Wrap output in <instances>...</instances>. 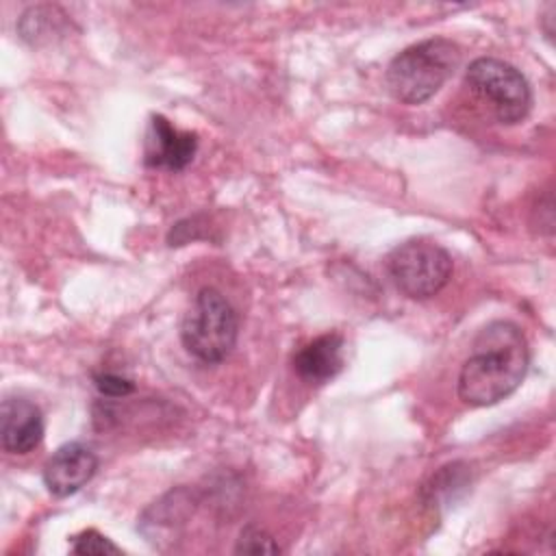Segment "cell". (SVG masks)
<instances>
[{"label":"cell","mask_w":556,"mask_h":556,"mask_svg":"<svg viewBox=\"0 0 556 556\" xmlns=\"http://www.w3.org/2000/svg\"><path fill=\"white\" fill-rule=\"evenodd\" d=\"M198 152V135L178 130L163 115H152L146 135V165L154 169L180 172Z\"/></svg>","instance_id":"7"},{"label":"cell","mask_w":556,"mask_h":556,"mask_svg":"<svg viewBox=\"0 0 556 556\" xmlns=\"http://www.w3.org/2000/svg\"><path fill=\"white\" fill-rule=\"evenodd\" d=\"M278 552L280 547L271 539V534H267L256 526H245L239 532V539L235 543V554H278Z\"/></svg>","instance_id":"11"},{"label":"cell","mask_w":556,"mask_h":556,"mask_svg":"<svg viewBox=\"0 0 556 556\" xmlns=\"http://www.w3.org/2000/svg\"><path fill=\"white\" fill-rule=\"evenodd\" d=\"M239 319L226 295L213 287L195 293L180 324L185 350L204 365L222 363L235 348Z\"/></svg>","instance_id":"3"},{"label":"cell","mask_w":556,"mask_h":556,"mask_svg":"<svg viewBox=\"0 0 556 556\" xmlns=\"http://www.w3.org/2000/svg\"><path fill=\"white\" fill-rule=\"evenodd\" d=\"M43 413L26 397H4L0 406V445L9 454H28L43 439Z\"/></svg>","instance_id":"8"},{"label":"cell","mask_w":556,"mask_h":556,"mask_svg":"<svg viewBox=\"0 0 556 556\" xmlns=\"http://www.w3.org/2000/svg\"><path fill=\"white\" fill-rule=\"evenodd\" d=\"M98 471L96 452L80 443L70 441L61 445L43 465V484L54 497H70L80 491Z\"/></svg>","instance_id":"6"},{"label":"cell","mask_w":556,"mask_h":556,"mask_svg":"<svg viewBox=\"0 0 556 556\" xmlns=\"http://www.w3.org/2000/svg\"><path fill=\"white\" fill-rule=\"evenodd\" d=\"M72 552L80 554V556H106V554H119L122 549L104 534L89 528V530H83L80 534L72 536Z\"/></svg>","instance_id":"12"},{"label":"cell","mask_w":556,"mask_h":556,"mask_svg":"<svg viewBox=\"0 0 556 556\" xmlns=\"http://www.w3.org/2000/svg\"><path fill=\"white\" fill-rule=\"evenodd\" d=\"M387 269L400 293L410 300H428L447 285L452 256L432 241L410 239L389 254Z\"/></svg>","instance_id":"5"},{"label":"cell","mask_w":556,"mask_h":556,"mask_svg":"<svg viewBox=\"0 0 556 556\" xmlns=\"http://www.w3.org/2000/svg\"><path fill=\"white\" fill-rule=\"evenodd\" d=\"M530 365L521 328L506 319L486 324L471 343L458 374V397L469 406H493L517 391Z\"/></svg>","instance_id":"1"},{"label":"cell","mask_w":556,"mask_h":556,"mask_svg":"<svg viewBox=\"0 0 556 556\" xmlns=\"http://www.w3.org/2000/svg\"><path fill=\"white\" fill-rule=\"evenodd\" d=\"M343 369V337L326 332L293 354V371L315 384L332 380Z\"/></svg>","instance_id":"9"},{"label":"cell","mask_w":556,"mask_h":556,"mask_svg":"<svg viewBox=\"0 0 556 556\" xmlns=\"http://www.w3.org/2000/svg\"><path fill=\"white\" fill-rule=\"evenodd\" d=\"M465 83L471 93L491 109L500 124H519L532 109L530 83L515 65L502 59L480 56L471 61L465 72Z\"/></svg>","instance_id":"4"},{"label":"cell","mask_w":556,"mask_h":556,"mask_svg":"<svg viewBox=\"0 0 556 556\" xmlns=\"http://www.w3.org/2000/svg\"><path fill=\"white\" fill-rule=\"evenodd\" d=\"M460 48L445 37H430L404 48L387 67L384 85L402 104L428 102L456 72Z\"/></svg>","instance_id":"2"},{"label":"cell","mask_w":556,"mask_h":556,"mask_svg":"<svg viewBox=\"0 0 556 556\" xmlns=\"http://www.w3.org/2000/svg\"><path fill=\"white\" fill-rule=\"evenodd\" d=\"M93 384L98 389L100 395L104 397H124V395H130L135 391V382L119 376V374H113V371H102V374H96L93 376Z\"/></svg>","instance_id":"13"},{"label":"cell","mask_w":556,"mask_h":556,"mask_svg":"<svg viewBox=\"0 0 556 556\" xmlns=\"http://www.w3.org/2000/svg\"><path fill=\"white\" fill-rule=\"evenodd\" d=\"M469 467L465 463H452L439 469L437 476L424 486L421 495L426 504L439 506L441 502L450 504L454 500L456 491H465L469 486Z\"/></svg>","instance_id":"10"}]
</instances>
